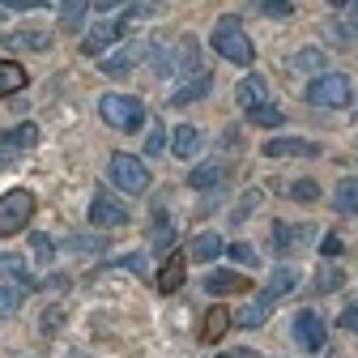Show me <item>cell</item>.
<instances>
[{"instance_id":"obj_1","label":"cell","mask_w":358,"mask_h":358,"mask_svg":"<svg viewBox=\"0 0 358 358\" xmlns=\"http://www.w3.org/2000/svg\"><path fill=\"white\" fill-rule=\"evenodd\" d=\"M209 38H213V52H217V56H227L231 64H252V56H256V52H252V38L243 34V22H239L235 13L217 17Z\"/></svg>"},{"instance_id":"obj_2","label":"cell","mask_w":358,"mask_h":358,"mask_svg":"<svg viewBox=\"0 0 358 358\" xmlns=\"http://www.w3.org/2000/svg\"><path fill=\"white\" fill-rule=\"evenodd\" d=\"M99 115L111 128H120V132H137L145 124V103L137 94H103L99 99Z\"/></svg>"},{"instance_id":"obj_3","label":"cell","mask_w":358,"mask_h":358,"mask_svg":"<svg viewBox=\"0 0 358 358\" xmlns=\"http://www.w3.org/2000/svg\"><path fill=\"white\" fill-rule=\"evenodd\" d=\"M107 175H111V184H115L124 196H141V192L150 188V171H145V162L132 158V154H111Z\"/></svg>"},{"instance_id":"obj_4","label":"cell","mask_w":358,"mask_h":358,"mask_svg":"<svg viewBox=\"0 0 358 358\" xmlns=\"http://www.w3.org/2000/svg\"><path fill=\"white\" fill-rule=\"evenodd\" d=\"M307 103L324 107V111L350 107V77L345 73H320L316 81H311V90H307Z\"/></svg>"},{"instance_id":"obj_5","label":"cell","mask_w":358,"mask_h":358,"mask_svg":"<svg viewBox=\"0 0 358 358\" xmlns=\"http://www.w3.org/2000/svg\"><path fill=\"white\" fill-rule=\"evenodd\" d=\"M30 217H34V192H26V188L5 192V196H0V239L17 235Z\"/></svg>"},{"instance_id":"obj_6","label":"cell","mask_w":358,"mask_h":358,"mask_svg":"<svg viewBox=\"0 0 358 358\" xmlns=\"http://www.w3.org/2000/svg\"><path fill=\"white\" fill-rule=\"evenodd\" d=\"M290 333H294V345H303L307 354H320L324 341H329V329H324V320L316 316V311H299Z\"/></svg>"},{"instance_id":"obj_7","label":"cell","mask_w":358,"mask_h":358,"mask_svg":"<svg viewBox=\"0 0 358 358\" xmlns=\"http://www.w3.org/2000/svg\"><path fill=\"white\" fill-rule=\"evenodd\" d=\"M124 222H128V209L115 196H107V192L90 196V227H124Z\"/></svg>"},{"instance_id":"obj_8","label":"cell","mask_w":358,"mask_h":358,"mask_svg":"<svg viewBox=\"0 0 358 358\" xmlns=\"http://www.w3.org/2000/svg\"><path fill=\"white\" fill-rule=\"evenodd\" d=\"M184 273H188V260H184V252H171V256H166V264L158 268V278H154L158 294H175L179 286H184Z\"/></svg>"},{"instance_id":"obj_9","label":"cell","mask_w":358,"mask_h":358,"mask_svg":"<svg viewBox=\"0 0 358 358\" xmlns=\"http://www.w3.org/2000/svg\"><path fill=\"white\" fill-rule=\"evenodd\" d=\"M115 34H124L120 22H99V26H90L85 38H81V52H85V56H103L111 43H115Z\"/></svg>"},{"instance_id":"obj_10","label":"cell","mask_w":358,"mask_h":358,"mask_svg":"<svg viewBox=\"0 0 358 358\" xmlns=\"http://www.w3.org/2000/svg\"><path fill=\"white\" fill-rule=\"evenodd\" d=\"M268 158H316L320 145L316 141H303V137H282V141H264Z\"/></svg>"},{"instance_id":"obj_11","label":"cell","mask_w":358,"mask_h":358,"mask_svg":"<svg viewBox=\"0 0 358 358\" xmlns=\"http://www.w3.org/2000/svg\"><path fill=\"white\" fill-rule=\"evenodd\" d=\"M205 290L209 294H243V290H252V278L231 273V268H213V273L205 278Z\"/></svg>"},{"instance_id":"obj_12","label":"cell","mask_w":358,"mask_h":358,"mask_svg":"<svg viewBox=\"0 0 358 358\" xmlns=\"http://www.w3.org/2000/svg\"><path fill=\"white\" fill-rule=\"evenodd\" d=\"M201 145H205V137H201V128H196V124H179V128H175V137H171V150H175V158L192 162V158L201 154Z\"/></svg>"},{"instance_id":"obj_13","label":"cell","mask_w":358,"mask_h":358,"mask_svg":"<svg viewBox=\"0 0 358 358\" xmlns=\"http://www.w3.org/2000/svg\"><path fill=\"white\" fill-rule=\"evenodd\" d=\"M145 52H150L145 43H132V48H124V52H115V56H103V73H107V77H124V73H132V64H137Z\"/></svg>"},{"instance_id":"obj_14","label":"cell","mask_w":358,"mask_h":358,"mask_svg":"<svg viewBox=\"0 0 358 358\" xmlns=\"http://www.w3.org/2000/svg\"><path fill=\"white\" fill-rule=\"evenodd\" d=\"M231 324H235V320H231V311H227V307H209V311H205V320H201V341H205V345L222 341Z\"/></svg>"},{"instance_id":"obj_15","label":"cell","mask_w":358,"mask_h":358,"mask_svg":"<svg viewBox=\"0 0 358 358\" xmlns=\"http://www.w3.org/2000/svg\"><path fill=\"white\" fill-rule=\"evenodd\" d=\"M294 286H299V273H294V268H290V264H278V268H273V273H268V282H264V294H260V299H264V303H273V299H282V294H290Z\"/></svg>"},{"instance_id":"obj_16","label":"cell","mask_w":358,"mask_h":358,"mask_svg":"<svg viewBox=\"0 0 358 358\" xmlns=\"http://www.w3.org/2000/svg\"><path fill=\"white\" fill-rule=\"evenodd\" d=\"M290 73H329V56L320 48H299L290 56Z\"/></svg>"},{"instance_id":"obj_17","label":"cell","mask_w":358,"mask_h":358,"mask_svg":"<svg viewBox=\"0 0 358 358\" xmlns=\"http://www.w3.org/2000/svg\"><path fill=\"white\" fill-rule=\"evenodd\" d=\"M264 94H268V85H264V77H260V73H252V77H243V81H239V90H235V103L252 111L256 103H264Z\"/></svg>"},{"instance_id":"obj_18","label":"cell","mask_w":358,"mask_h":358,"mask_svg":"<svg viewBox=\"0 0 358 358\" xmlns=\"http://www.w3.org/2000/svg\"><path fill=\"white\" fill-rule=\"evenodd\" d=\"M26 81H30V73L22 64L0 60V99H9V94H17V90H26Z\"/></svg>"},{"instance_id":"obj_19","label":"cell","mask_w":358,"mask_h":358,"mask_svg":"<svg viewBox=\"0 0 358 358\" xmlns=\"http://www.w3.org/2000/svg\"><path fill=\"white\" fill-rule=\"evenodd\" d=\"M0 43L30 48V52H48V48H52V34H48V30H17V34H0Z\"/></svg>"},{"instance_id":"obj_20","label":"cell","mask_w":358,"mask_h":358,"mask_svg":"<svg viewBox=\"0 0 358 358\" xmlns=\"http://www.w3.org/2000/svg\"><path fill=\"white\" fill-rule=\"evenodd\" d=\"M333 209H341V213H358V179H354V175H345L341 184L333 188Z\"/></svg>"},{"instance_id":"obj_21","label":"cell","mask_w":358,"mask_h":358,"mask_svg":"<svg viewBox=\"0 0 358 358\" xmlns=\"http://www.w3.org/2000/svg\"><path fill=\"white\" fill-rule=\"evenodd\" d=\"M188 184H192L196 192H209V188H217V184H222V166H217V162H201V166H192Z\"/></svg>"},{"instance_id":"obj_22","label":"cell","mask_w":358,"mask_h":358,"mask_svg":"<svg viewBox=\"0 0 358 358\" xmlns=\"http://www.w3.org/2000/svg\"><path fill=\"white\" fill-rule=\"evenodd\" d=\"M222 248H227V239H222V235L201 231V235L192 239V260H213V256H222Z\"/></svg>"},{"instance_id":"obj_23","label":"cell","mask_w":358,"mask_h":358,"mask_svg":"<svg viewBox=\"0 0 358 358\" xmlns=\"http://www.w3.org/2000/svg\"><path fill=\"white\" fill-rule=\"evenodd\" d=\"M248 120L260 124V128H282V124H286V111L273 107V103H256V107L248 111Z\"/></svg>"},{"instance_id":"obj_24","label":"cell","mask_w":358,"mask_h":358,"mask_svg":"<svg viewBox=\"0 0 358 358\" xmlns=\"http://www.w3.org/2000/svg\"><path fill=\"white\" fill-rule=\"evenodd\" d=\"M0 141L13 145V150H30V145H38V128H34V124H17V128H9V132H0Z\"/></svg>"},{"instance_id":"obj_25","label":"cell","mask_w":358,"mask_h":358,"mask_svg":"<svg viewBox=\"0 0 358 358\" xmlns=\"http://www.w3.org/2000/svg\"><path fill=\"white\" fill-rule=\"evenodd\" d=\"M205 94H209V77L201 73L196 81H188V85H179L175 94H171V103H175V107H184V103H192V99H205Z\"/></svg>"},{"instance_id":"obj_26","label":"cell","mask_w":358,"mask_h":358,"mask_svg":"<svg viewBox=\"0 0 358 358\" xmlns=\"http://www.w3.org/2000/svg\"><path fill=\"white\" fill-rule=\"evenodd\" d=\"M85 0H64V13H60V26L73 34V30H81V17H85Z\"/></svg>"},{"instance_id":"obj_27","label":"cell","mask_w":358,"mask_h":358,"mask_svg":"<svg viewBox=\"0 0 358 358\" xmlns=\"http://www.w3.org/2000/svg\"><path fill=\"white\" fill-rule=\"evenodd\" d=\"M0 273H9V278H22V286H38V282L26 273V260H22V256H0Z\"/></svg>"},{"instance_id":"obj_28","label":"cell","mask_w":358,"mask_h":358,"mask_svg":"<svg viewBox=\"0 0 358 358\" xmlns=\"http://www.w3.org/2000/svg\"><path fill=\"white\" fill-rule=\"evenodd\" d=\"M268 307H273V303H264V299H260V303H252V307L243 311V316H239L235 324H243V329H260V324L268 320Z\"/></svg>"},{"instance_id":"obj_29","label":"cell","mask_w":358,"mask_h":358,"mask_svg":"<svg viewBox=\"0 0 358 358\" xmlns=\"http://www.w3.org/2000/svg\"><path fill=\"white\" fill-rule=\"evenodd\" d=\"M299 235H307V227H299V231H290V227H286V222H278V227H273V248H278V252H290Z\"/></svg>"},{"instance_id":"obj_30","label":"cell","mask_w":358,"mask_h":358,"mask_svg":"<svg viewBox=\"0 0 358 358\" xmlns=\"http://www.w3.org/2000/svg\"><path fill=\"white\" fill-rule=\"evenodd\" d=\"M341 282H345L341 268H329V264H324L320 273H316V290H324V294H329V290H341Z\"/></svg>"},{"instance_id":"obj_31","label":"cell","mask_w":358,"mask_h":358,"mask_svg":"<svg viewBox=\"0 0 358 358\" xmlns=\"http://www.w3.org/2000/svg\"><path fill=\"white\" fill-rule=\"evenodd\" d=\"M162 150H166V128H162V120H158V124H150V137H145V154H150V158H158Z\"/></svg>"},{"instance_id":"obj_32","label":"cell","mask_w":358,"mask_h":358,"mask_svg":"<svg viewBox=\"0 0 358 358\" xmlns=\"http://www.w3.org/2000/svg\"><path fill=\"white\" fill-rule=\"evenodd\" d=\"M17 307H22V290L5 286V290H0V320H5V316H13Z\"/></svg>"},{"instance_id":"obj_33","label":"cell","mask_w":358,"mask_h":358,"mask_svg":"<svg viewBox=\"0 0 358 358\" xmlns=\"http://www.w3.org/2000/svg\"><path fill=\"white\" fill-rule=\"evenodd\" d=\"M294 201H303V205L320 201V184H316V179H299V184H294Z\"/></svg>"},{"instance_id":"obj_34","label":"cell","mask_w":358,"mask_h":358,"mask_svg":"<svg viewBox=\"0 0 358 358\" xmlns=\"http://www.w3.org/2000/svg\"><path fill=\"white\" fill-rule=\"evenodd\" d=\"M260 13H268V17H290L294 5H290V0H260Z\"/></svg>"},{"instance_id":"obj_35","label":"cell","mask_w":358,"mask_h":358,"mask_svg":"<svg viewBox=\"0 0 358 358\" xmlns=\"http://www.w3.org/2000/svg\"><path fill=\"white\" fill-rule=\"evenodd\" d=\"M256 205H260V188H248V192H243V201H239V209H235V222H243Z\"/></svg>"},{"instance_id":"obj_36","label":"cell","mask_w":358,"mask_h":358,"mask_svg":"<svg viewBox=\"0 0 358 358\" xmlns=\"http://www.w3.org/2000/svg\"><path fill=\"white\" fill-rule=\"evenodd\" d=\"M115 264H120V268H128V273H145V252H132V256H120Z\"/></svg>"},{"instance_id":"obj_37","label":"cell","mask_w":358,"mask_h":358,"mask_svg":"<svg viewBox=\"0 0 358 358\" xmlns=\"http://www.w3.org/2000/svg\"><path fill=\"white\" fill-rule=\"evenodd\" d=\"M64 324V311L60 307H48V311H43V333H56Z\"/></svg>"},{"instance_id":"obj_38","label":"cell","mask_w":358,"mask_h":358,"mask_svg":"<svg viewBox=\"0 0 358 358\" xmlns=\"http://www.w3.org/2000/svg\"><path fill=\"white\" fill-rule=\"evenodd\" d=\"M30 243H34V256L38 260H52V239L48 235H30Z\"/></svg>"},{"instance_id":"obj_39","label":"cell","mask_w":358,"mask_h":358,"mask_svg":"<svg viewBox=\"0 0 358 358\" xmlns=\"http://www.w3.org/2000/svg\"><path fill=\"white\" fill-rule=\"evenodd\" d=\"M231 256H235L239 264H252V260H256V252H252L248 243H231Z\"/></svg>"},{"instance_id":"obj_40","label":"cell","mask_w":358,"mask_h":358,"mask_svg":"<svg viewBox=\"0 0 358 358\" xmlns=\"http://www.w3.org/2000/svg\"><path fill=\"white\" fill-rule=\"evenodd\" d=\"M320 252H324V256H337V252H341V239H337V235H324V239H320Z\"/></svg>"},{"instance_id":"obj_41","label":"cell","mask_w":358,"mask_h":358,"mask_svg":"<svg viewBox=\"0 0 358 358\" xmlns=\"http://www.w3.org/2000/svg\"><path fill=\"white\" fill-rule=\"evenodd\" d=\"M0 5H9V9H43V0H0Z\"/></svg>"},{"instance_id":"obj_42","label":"cell","mask_w":358,"mask_h":358,"mask_svg":"<svg viewBox=\"0 0 358 358\" xmlns=\"http://www.w3.org/2000/svg\"><path fill=\"white\" fill-rule=\"evenodd\" d=\"M341 324L358 333V307H345V311H341Z\"/></svg>"},{"instance_id":"obj_43","label":"cell","mask_w":358,"mask_h":358,"mask_svg":"<svg viewBox=\"0 0 358 358\" xmlns=\"http://www.w3.org/2000/svg\"><path fill=\"white\" fill-rule=\"evenodd\" d=\"M222 145H239V128H227V132H222Z\"/></svg>"},{"instance_id":"obj_44","label":"cell","mask_w":358,"mask_h":358,"mask_svg":"<svg viewBox=\"0 0 358 358\" xmlns=\"http://www.w3.org/2000/svg\"><path fill=\"white\" fill-rule=\"evenodd\" d=\"M115 5H124V0H94V9H103V13H111Z\"/></svg>"},{"instance_id":"obj_45","label":"cell","mask_w":358,"mask_h":358,"mask_svg":"<svg viewBox=\"0 0 358 358\" xmlns=\"http://www.w3.org/2000/svg\"><path fill=\"white\" fill-rule=\"evenodd\" d=\"M5 162H9V158H5V154H0V171H5Z\"/></svg>"},{"instance_id":"obj_46","label":"cell","mask_w":358,"mask_h":358,"mask_svg":"<svg viewBox=\"0 0 358 358\" xmlns=\"http://www.w3.org/2000/svg\"><path fill=\"white\" fill-rule=\"evenodd\" d=\"M329 5H337V9H341V5H345V0H329Z\"/></svg>"},{"instance_id":"obj_47","label":"cell","mask_w":358,"mask_h":358,"mask_svg":"<svg viewBox=\"0 0 358 358\" xmlns=\"http://www.w3.org/2000/svg\"><path fill=\"white\" fill-rule=\"evenodd\" d=\"M217 358H231V354H217Z\"/></svg>"},{"instance_id":"obj_48","label":"cell","mask_w":358,"mask_h":358,"mask_svg":"<svg viewBox=\"0 0 358 358\" xmlns=\"http://www.w3.org/2000/svg\"><path fill=\"white\" fill-rule=\"evenodd\" d=\"M354 9H358V0H354Z\"/></svg>"}]
</instances>
